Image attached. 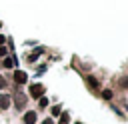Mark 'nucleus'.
I'll list each match as a JSON object with an SVG mask.
<instances>
[{"label": "nucleus", "instance_id": "nucleus-11", "mask_svg": "<svg viewBox=\"0 0 128 124\" xmlns=\"http://www.w3.org/2000/svg\"><path fill=\"white\" fill-rule=\"evenodd\" d=\"M42 124H54V122H52V120H50V118H48V120H44V122H42Z\"/></svg>", "mask_w": 128, "mask_h": 124}, {"label": "nucleus", "instance_id": "nucleus-1", "mask_svg": "<svg viewBox=\"0 0 128 124\" xmlns=\"http://www.w3.org/2000/svg\"><path fill=\"white\" fill-rule=\"evenodd\" d=\"M42 94H44V86H42V84H32V86H30V96L42 98Z\"/></svg>", "mask_w": 128, "mask_h": 124}, {"label": "nucleus", "instance_id": "nucleus-9", "mask_svg": "<svg viewBox=\"0 0 128 124\" xmlns=\"http://www.w3.org/2000/svg\"><path fill=\"white\" fill-rule=\"evenodd\" d=\"M46 104H48V100H46V98H44V96H42V98H40V106H42V108H44V106H46Z\"/></svg>", "mask_w": 128, "mask_h": 124}, {"label": "nucleus", "instance_id": "nucleus-3", "mask_svg": "<svg viewBox=\"0 0 128 124\" xmlns=\"http://www.w3.org/2000/svg\"><path fill=\"white\" fill-rule=\"evenodd\" d=\"M26 78H28V76H26V72H22V70H18V72L14 74V80H16L18 84H24V82H26Z\"/></svg>", "mask_w": 128, "mask_h": 124}, {"label": "nucleus", "instance_id": "nucleus-4", "mask_svg": "<svg viewBox=\"0 0 128 124\" xmlns=\"http://www.w3.org/2000/svg\"><path fill=\"white\" fill-rule=\"evenodd\" d=\"M36 122V112H26L24 114V124H34Z\"/></svg>", "mask_w": 128, "mask_h": 124}, {"label": "nucleus", "instance_id": "nucleus-10", "mask_svg": "<svg viewBox=\"0 0 128 124\" xmlns=\"http://www.w3.org/2000/svg\"><path fill=\"white\" fill-rule=\"evenodd\" d=\"M4 86H6V82H4V78L0 76V88H4Z\"/></svg>", "mask_w": 128, "mask_h": 124}, {"label": "nucleus", "instance_id": "nucleus-5", "mask_svg": "<svg viewBox=\"0 0 128 124\" xmlns=\"http://www.w3.org/2000/svg\"><path fill=\"white\" fill-rule=\"evenodd\" d=\"M88 84H90V86H98V80H94L92 76H88Z\"/></svg>", "mask_w": 128, "mask_h": 124}, {"label": "nucleus", "instance_id": "nucleus-6", "mask_svg": "<svg viewBox=\"0 0 128 124\" xmlns=\"http://www.w3.org/2000/svg\"><path fill=\"white\" fill-rule=\"evenodd\" d=\"M102 96H104L106 100H110V98H112V92H110V90H104V92H102Z\"/></svg>", "mask_w": 128, "mask_h": 124}, {"label": "nucleus", "instance_id": "nucleus-12", "mask_svg": "<svg viewBox=\"0 0 128 124\" xmlns=\"http://www.w3.org/2000/svg\"><path fill=\"white\" fill-rule=\"evenodd\" d=\"M76 124H80V122H76Z\"/></svg>", "mask_w": 128, "mask_h": 124}, {"label": "nucleus", "instance_id": "nucleus-8", "mask_svg": "<svg viewBox=\"0 0 128 124\" xmlns=\"http://www.w3.org/2000/svg\"><path fill=\"white\" fill-rule=\"evenodd\" d=\"M52 114L58 116V114H60V106H54V108H52Z\"/></svg>", "mask_w": 128, "mask_h": 124}, {"label": "nucleus", "instance_id": "nucleus-2", "mask_svg": "<svg viewBox=\"0 0 128 124\" xmlns=\"http://www.w3.org/2000/svg\"><path fill=\"white\" fill-rule=\"evenodd\" d=\"M10 106V96L8 94H0V110H6Z\"/></svg>", "mask_w": 128, "mask_h": 124}, {"label": "nucleus", "instance_id": "nucleus-7", "mask_svg": "<svg viewBox=\"0 0 128 124\" xmlns=\"http://www.w3.org/2000/svg\"><path fill=\"white\" fill-rule=\"evenodd\" d=\"M60 124H68V114H62V118H60Z\"/></svg>", "mask_w": 128, "mask_h": 124}]
</instances>
